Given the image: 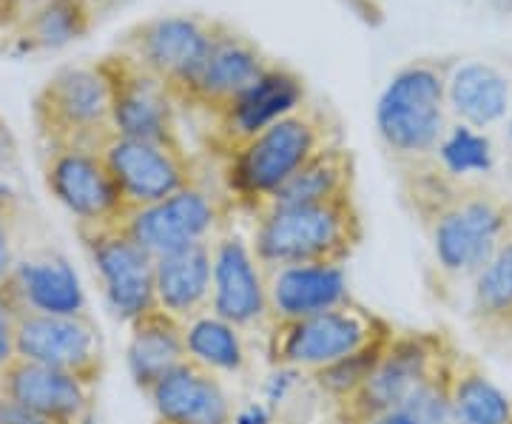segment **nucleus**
Segmentation results:
<instances>
[{
  "instance_id": "obj_18",
  "label": "nucleus",
  "mask_w": 512,
  "mask_h": 424,
  "mask_svg": "<svg viewBox=\"0 0 512 424\" xmlns=\"http://www.w3.org/2000/svg\"><path fill=\"white\" fill-rule=\"evenodd\" d=\"M302 103H305L302 77L288 69L271 66L251 89H245L228 109H222L214 117L217 123L214 146L220 148L225 157H231L239 146H245L251 137L274 126L276 120L296 111Z\"/></svg>"
},
{
  "instance_id": "obj_40",
  "label": "nucleus",
  "mask_w": 512,
  "mask_h": 424,
  "mask_svg": "<svg viewBox=\"0 0 512 424\" xmlns=\"http://www.w3.org/2000/svg\"><path fill=\"white\" fill-rule=\"evenodd\" d=\"M157 422H160V424H171V422H165V419H157Z\"/></svg>"
},
{
  "instance_id": "obj_29",
  "label": "nucleus",
  "mask_w": 512,
  "mask_h": 424,
  "mask_svg": "<svg viewBox=\"0 0 512 424\" xmlns=\"http://www.w3.org/2000/svg\"><path fill=\"white\" fill-rule=\"evenodd\" d=\"M94 9L89 0H40L23 20L29 49H63L89 32Z\"/></svg>"
},
{
  "instance_id": "obj_25",
  "label": "nucleus",
  "mask_w": 512,
  "mask_h": 424,
  "mask_svg": "<svg viewBox=\"0 0 512 424\" xmlns=\"http://www.w3.org/2000/svg\"><path fill=\"white\" fill-rule=\"evenodd\" d=\"M470 319L490 342H512V237L495 248L490 262L473 277Z\"/></svg>"
},
{
  "instance_id": "obj_42",
  "label": "nucleus",
  "mask_w": 512,
  "mask_h": 424,
  "mask_svg": "<svg viewBox=\"0 0 512 424\" xmlns=\"http://www.w3.org/2000/svg\"><path fill=\"white\" fill-rule=\"evenodd\" d=\"M20 3H23V0H20Z\"/></svg>"
},
{
  "instance_id": "obj_7",
  "label": "nucleus",
  "mask_w": 512,
  "mask_h": 424,
  "mask_svg": "<svg viewBox=\"0 0 512 424\" xmlns=\"http://www.w3.org/2000/svg\"><path fill=\"white\" fill-rule=\"evenodd\" d=\"M376 129L399 160H424L444 137V83L427 66H407L379 97Z\"/></svg>"
},
{
  "instance_id": "obj_24",
  "label": "nucleus",
  "mask_w": 512,
  "mask_h": 424,
  "mask_svg": "<svg viewBox=\"0 0 512 424\" xmlns=\"http://www.w3.org/2000/svg\"><path fill=\"white\" fill-rule=\"evenodd\" d=\"M356 194V157L348 146L336 143L319 151L313 160L293 174L291 180L276 188L274 194L254 211H274V208H293V205L330 203L339 197Z\"/></svg>"
},
{
  "instance_id": "obj_22",
  "label": "nucleus",
  "mask_w": 512,
  "mask_h": 424,
  "mask_svg": "<svg viewBox=\"0 0 512 424\" xmlns=\"http://www.w3.org/2000/svg\"><path fill=\"white\" fill-rule=\"evenodd\" d=\"M126 365L134 388L146 396L163 379L188 359L185 348V322L154 305L151 311L128 322Z\"/></svg>"
},
{
  "instance_id": "obj_3",
  "label": "nucleus",
  "mask_w": 512,
  "mask_h": 424,
  "mask_svg": "<svg viewBox=\"0 0 512 424\" xmlns=\"http://www.w3.org/2000/svg\"><path fill=\"white\" fill-rule=\"evenodd\" d=\"M336 143L342 140L328 111L302 103L225 157V185L231 200L254 214L279 185L291 180L319 151Z\"/></svg>"
},
{
  "instance_id": "obj_20",
  "label": "nucleus",
  "mask_w": 512,
  "mask_h": 424,
  "mask_svg": "<svg viewBox=\"0 0 512 424\" xmlns=\"http://www.w3.org/2000/svg\"><path fill=\"white\" fill-rule=\"evenodd\" d=\"M146 399L157 419L171 424H234V405L222 385L220 373L194 362L191 356L168 370L148 390Z\"/></svg>"
},
{
  "instance_id": "obj_36",
  "label": "nucleus",
  "mask_w": 512,
  "mask_h": 424,
  "mask_svg": "<svg viewBox=\"0 0 512 424\" xmlns=\"http://www.w3.org/2000/svg\"><path fill=\"white\" fill-rule=\"evenodd\" d=\"M12 205H15V191L0 180V214H12Z\"/></svg>"
},
{
  "instance_id": "obj_34",
  "label": "nucleus",
  "mask_w": 512,
  "mask_h": 424,
  "mask_svg": "<svg viewBox=\"0 0 512 424\" xmlns=\"http://www.w3.org/2000/svg\"><path fill=\"white\" fill-rule=\"evenodd\" d=\"M15 160H18V143H15L12 131L0 117V168H9Z\"/></svg>"
},
{
  "instance_id": "obj_39",
  "label": "nucleus",
  "mask_w": 512,
  "mask_h": 424,
  "mask_svg": "<svg viewBox=\"0 0 512 424\" xmlns=\"http://www.w3.org/2000/svg\"><path fill=\"white\" fill-rule=\"evenodd\" d=\"M495 6H501V9H512V0H493Z\"/></svg>"
},
{
  "instance_id": "obj_33",
  "label": "nucleus",
  "mask_w": 512,
  "mask_h": 424,
  "mask_svg": "<svg viewBox=\"0 0 512 424\" xmlns=\"http://www.w3.org/2000/svg\"><path fill=\"white\" fill-rule=\"evenodd\" d=\"M12 214H0V282L6 279L9 268L15 265V251H12Z\"/></svg>"
},
{
  "instance_id": "obj_5",
  "label": "nucleus",
  "mask_w": 512,
  "mask_h": 424,
  "mask_svg": "<svg viewBox=\"0 0 512 424\" xmlns=\"http://www.w3.org/2000/svg\"><path fill=\"white\" fill-rule=\"evenodd\" d=\"M453 351L456 342L444 331L396 328L365 382L333 402V424H370L384 413L404 410Z\"/></svg>"
},
{
  "instance_id": "obj_13",
  "label": "nucleus",
  "mask_w": 512,
  "mask_h": 424,
  "mask_svg": "<svg viewBox=\"0 0 512 424\" xmlns=\"http://www.w3.org/2000/svg\"><path fill=\"white\" fill-rule=\"evenodd\" d=\"M46 188L77 225H109L126 217V205L97 148H46Z\"/></svg>"
},
{
  "instance_id": "obj_10",
  "label": "nucleus",
  "mask_w": 512,
  "mask_h": 424,
  "mask_svg": "<svg viewBox=\"0 0 512 424\" xmlns=\"http://www.w3.org/2000/svg\"><path fill=\"white\" fill-rule=\"evenodd\" d=\"M100 154L123 197L126 214L202 183L191 157L185 154L183 143L174 146V143H151V140L111 134L100 148Z\"/></svg>"
},
{
  "instance_id": "obj_9",
  "label": "nucleus",
  "mask_w": 512,
  "mask_h": 424,
  "mask_svg": "<svg viewBox=\"0 0 512 424\" xmlns=\"http://www.w3.org/2000/svg\"><path fill=\"white\" fill-rule=\"evenodd\" d=\"M77 237L92 262L111 314L131 322L157 305L154 296V257L128 237L120 222L77 225Z\"/></svg>"
},
{
  "instance_id": "obj_14",
  "label": "nucleus",
  "mask_w": 512,
  "mask_h": 424,
  "mask_svg": "<svg viewBox=\"0 0 512 424\" xmlns=\"http://www.w3.org/2000/svg\"><path fill=\"white\" fill-rule=\"evenodd\" d=\"M111 89V129L120 137L151 143H183L174 120V97L126 52L100 63Z\"/></svg>"
},
{
  "instance_id": "obj_23",
  "label": "nucleus",
  "mask_w": 512,
  "mask_h": 424,
  "mask_svg": "<svg viewBox=\"0 0 512 424\" xmlns=\"http://www.w3.org/2000/svg\"><path fill=\"white\" fill-rule=\"evenodd\" d=\"M154 296L183 322L211 311V240L154 259Z\"/></svg>"
},
{
  "instance_id": "obj_1",
  "label": "nucleus",
  "mask_w": 512,
  "mask_h": 424,
  "mask_svg": "<svg viewBox=\"0 0 512 424\" xmlns=\"http://www.w3.org/2000/svg\"><path fill=\"white\" fill-rule=\"evenodd\" d=\"M407 203L430 237L439 271L453 279L476 277L510 237V205L490 194L453 191L439 177H416Z\"/></svg>"
},
{
  "instance_id": "obj_35",
  "label": "nucleus",
  "mask_w": 512,
  "mask_h": 424,
  "mask_svg": "<svg viewBox=\"0 0 512 424\" xmlns=\"http://www.w3.org/2000/svg\"><path fill=\"white\" fill-rule=\"evenodd\" d=\"M370 424H419L410 413H404V410H393V413H384L379 419H373Z\"/></svg>"
},
{
  "instance_id": "obj_19",
  "label": "nucleus",
  "mask_w": 512,
  "mask_h": 424,
  "mask_svg": "<svg viewBox=\"0 0 512 424\" xmlns=\"http://www.w3.org/2000/svg\"><path fill=\"white\" fill-rule=\"evenodd\" d=\"M0 393L49 424H77L92 413L94 390L63 370L15 356L0 373Z\"/></svg>"
},
{
  "instance_id": "obj_16",
  "label": "nucleus",
  "mask_w": 512,
  "mask_h": 424,
  "mask_svg": "<svg viewBox=\"0 0 512 424\" xmlns=\"http://www.w3.org/2000/svg\"><path fill=\"white\" fill-rule=\"evenodd\" d=\"M0 302L12 316L89 311L72 262L57 251H37L15 259L6 279L0 282Z\"/></svg>"
},
{
  "instance_id": "obj_31",
  "label": "nucleus",
  "mask_w": 512,
  "mask_h": 424,
  "mask_svg": "<svg viewBox=\"0 0 512 424\" xmlns=\"http://www.w3.org/2000/svg\"><path fill=\"white\" fill-rule=\"evenodd\" d=\"M439 157L447 174H473V171H487L493 166L487 137H481L467 126H458L450 131L447 140H441Z\"/></svg>"
},
{
  "instance_id": "obj_27",
  "label": "nucleus",
  "mask_w": 512,
  "mask_h": 424,
  "mask_svg": "<svg viewBox=\"0 0 512 424\" xmlns=\"http://www.w3.org/2000/svg\"><path fill=\"white\" fill-rule=\"evenodd\" d=\"M447 100L467 126L487 129L507 114L510 86H507L504 74L493 66L467 63L453 74V80L447 86Z\"/></svg>"
},
{
  "instance_id": "obj_37",
  "label": "nucleus",
  "mask_w": 512,
  "mask_h": 424,
  "mask_svg": "<svg viewBox=\"0 0 512 424\" xmlns=\"http://www.w3.org/2000/svg\"><path fill=\"white\" fill-rule=\"evenodd\" d=\"M18 6H20V0H0V15H18Z\"/></svg>"
},
{
  "instance_id": "obj_15",
  "label": "nucleus",
  "mask_w": 512,
  "mask_h": 424,
  "mask_svg": "<svg viewBox=\"0 0 512 424\" xmlns=\"http://www.w3.org/2000/svg\"><path fill=\"white\" fill-rule=\"evenodd\" d=\"M211 311L239 331L268 325V285L251 242L237 234L211 240Z\"/></svg>"
},
{
  "instance_id": "obj_6",
  "label": "nucleus",
  "mask_w": 512,
  "mask_h": 424,
  "mask_svg": "<svg viewBox=\"0 0 512 424\" xmlns=\"http://www.w3.org/2000/svg\"><path fill=\"white\" fill-rule=\"evenodd\" d=\"M35 126L46 148H103L111 129V89L97 66H66L35 97Z\"/></svg>"
},
{
  "instance_id": "obj_8",
  "label": "nucleus",
  "mask_w": 512,
  "mask_h": 424,
  "mask_svg": "<svg viewBox=\"0 0 512 424\" xmlns=\"http://www.w3.org/2000/svg\"><path fill=\"white\" fill-rule=\"evenodd\" d=\"M15 353L63 370L89 390L100 388L106 376V342L89 311L15 316Z\"/></svg>"
},
{
  "instance_id": "obj_26",
  "label": "nucleus",
  "mask_w": 512,
  "mask_h": 424,
  "mask_svg": "<svg viewBox=\"0 0 512 424\" xmlns=\"http://www.w3.org/2000/svg\"><path fill=\"white\" fill-rule=\"evenodd\" d=\"M453 424H512V399L487 376L473 353L458 348L450 385Z\"/></svg>"
},
{
  "instance_id": "obj_2",
  "label": "nucleus",
  "mask_w": 512,
  "mask_h": 424,
  "mask_svg": "<svg viewBox=\"0 0 512 424\" xmlns=\"http://www.w3.org/2000/svg\"><path fill=\"white\" fill-rule=\"evenodd\" d=\"M365 217L356 194L330 203L293 205L256 214L251 251L262 271L288 265L348 268L365 242Z\"/></svg>"
},
{
  "instance_id": "obj_32",
  "label": "nucleus",
  "mask_w": 512,
  "mask_h": 424,
  "mask_svg": "<svg viewBox=\"0 0 512 424\" xmlns=\"http://www.w3.org/2000/svg\"><path fill=\"white\" fill-rule=\"evenodd\" d=\"M15 356H18L15 353V316L0 302V373L12 365Z\"/></svg>"
},
{
  "instance_id": "obj_28",
  "label": "nucleus",
  "mask_w": 512,
  "mask_h": 424,
  "mask_svg": "<svg viewBox=\"0 0 512 424\" xmlns=\"http://www.w3.org/2000/svg\"><path fill=\"white\" fill-rule=\"evenodd\" d=\"M185 348L194 362L214 373H239L248 368V348L242 331L214 311H205L185 322Z\"/></svg>"
},
{
  "instance_id": "obj_4",
  "label": "nucleus",
  "mask_w": 512,
  "mask_h": 424,
  "mask_svg": "<svg viewBox=\"0 0 512 424\" xmlns=\"http://www.w3.org/2000/svg\"><path fill=\"white\" fill-rule=\"evenodd\" d=\"M265 328L268 362L279 370H296L308 376L353 353L382 345L396 333V325L390 319L370 311L353 296L328 311L288 322H268Z\"/></svg>"
},
{
  "instance_id": "obj_11",
  "label": "nucleus",
  "mask_w": 512,
  "mask_h": 424,
  "mask_svg": "<svg viewBox=\"0 0 512 424\" xmlns=\"http://www.w3.org/2000/svg\"><path fill=\"white\" fill-rule=\"evenodd\" d=\"M214 26L217 23L188 15H163L134 26L120 52L137 60L148 74H154L174 97V103H180L208 57Z\"/></svg>"
},
{
  "instance_id": "obj_12",
  "label": "nucleus",
  "mask_w": 512,
  "mask_h": 424,
  "mask_svg": "<svg viewBox=\"0 0 512 424\" xmlns=\"http://www.w3.org/2000/svg\"><path fill=\"white\" fill-rule=\"evenodd\" d=\"M222 203L205 185H191L160 203L126 214L120 225L128 237L154 259L183 251L188 245L214 240L220 234Z\"/></svg>"
},
{
  "instance_id": "obj_38",
  "label": "nucleus",
  "mask_w": 512,
  "mask_h": 424,
  "mask_svg": "<svg viewBox=\"0 0 512 424\" xmlns=\"http://www.w3.org/2000/svg\"><path fill=\"white\" fill-rule=\"evenodd\" d=\"M92 3L94 12H100V9H109V6H117L120 0H89Z\"/></svg>"
},
{
  "instance_id": "obj_30",
  "label": "nucleus",
  "mask_w": 512,
  "mask_h": 424,
  "mask_svg": "<svg viewBox=\"0 0 512 424\" xmlns=\"http://www.w3.org/2000/svg\"><path fill=\"white\" fill-rule=\"evenodd\" d=\"M390 339H393V336H390ZM390 339H387V342H390ZM387 342L353 353L348 359H342V362H336V365H330V368L313 373V385L322 390L330 402H339L342 396H348L350 390H356L365 382V376L373 370V365L379 362V356H382L384 348H387Z\"/></svg>"
},
{
  "instance_id": "obj_41",
  "label": "nucleus",
  "mask_w": 512,
  "mask_h": 424,
  "mask_svg": "<svg viewBox=\"0 0 512 424\" xmlns=\"http://www.w3.org/2000/svg\"><path fill=\"white\" fill-rule=\"evenodd\" d=\"M154 424H160V422H157V419H154Z\"/></svg>"
},
{
  "instance_id": "obj_21",
  "label": "nucleus",
  "mask_w": 512,
  "mask_h": 424,
  "mask_svg": "<svg viewBox=\"0 0 512 424\" xmlns=\"http://www.w3.org/2000/svg\"><path fill=\"white\" fill-rule=\"evenodd\" d=\"M268 322H288L328 311L350 299L348 268L339 265H288L265 271Z\"/></svg>"
},
{
  "instance_id": "obj_17",
  "label": "nucleus",
  "mask_w": 512,
  "mask_h": 424,
  "mask_svg": "<svg viewBox=\"0 0 512 424\" xmlns=\"http://www.w3.org/2000/svg\"><path fill=\"white\" fill-rule=\"evenodd\" d=\"M268 69H271L268 60L248 37L237 35L228 26L217 23L208 57L200 66L197 77L191 80V86L180 97V103H188L194 109L208 111L211 117H217L245 89H251Z\"/></svg>"
}]
</instances>
